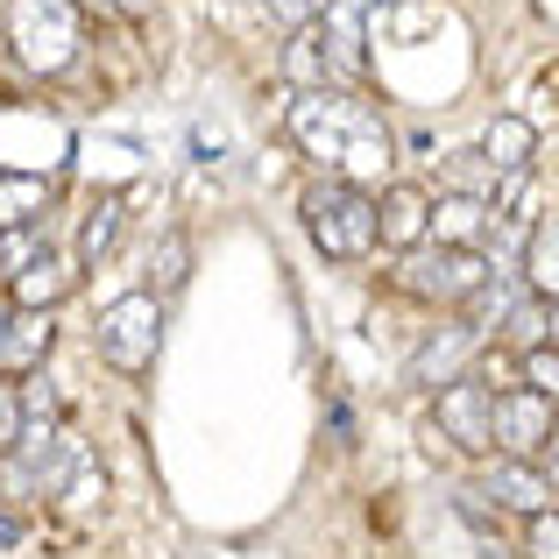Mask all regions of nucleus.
I'll return each instance as SVG.
<instances>
[{
  "label": "nucleus",
  "mask_w": 559,
  "mask_h": 559,
  "mask_svg": "<svg viewBox=\"0 0 559 559\" xmlns=\"http://www.w3.org/2000/svg\"><path fill=\"white\" fill-rule=\"evenodd\" d=\"M298 213H305L312 248H319V255H333V262H361V255H376V248H382L376 191H361V185H347V178H319L298 199Z\"/></svg>",
  "instance_id": "obj_1"
},
{
  "label": "nucleus",
  "mask_w": 559,
  "mask_h": 559,
  "mask_svg": "<svg viewBox=\"0 0 559 559\" xmlns=\"http://www.w3.org/2000/svg\"><path fill=\"white\" fill-rule=\"evenodd\" d=\"M93 347H99V361L121 369V376L156 369V347H164V298H150V290L114 298L107 312H99V326H93Z\"/></svg>",
  "instance_id": "obj_2"
},
{
  "label": "nucleus",
  "mask_w": 559,
  "mask_h": 559,
  "mask_svg": "<svg viewBox=\"0 0 559 559\" xmlns=\"http://www.w3.org/2000/svg\"><path fill=\"white\" fill-rule=\"evenodd\" d=\"M432 432L447 439L453 453H467V461H496V390L475 369L453 376L447 390L432 396ZM439 439H432V447H439Z\"/></svg>",
  "instance_id": "obj_3"
},
{
  "label": "nucleus",
  "mask_w": 559,
  "mask_h": 559,
  "mask_svg": "<svg viewBox=\"0 0 559 559\" xmlns=\"http://www.w3.org/2000/svg\"><path fill=\"white\" fill-rule=\"evenodd\" d=\"M8 36H14V50H22V64L64 71L71 57H79V8H71V0H14Z\"/></svg>",
  "instance_id": "obj_4"
},
{
  "label": "nucleus",
  "mask_w": 559,
  "mask_h": 559,
  "mask_svg": "<svg viewBox=\"0 0 559 559\" xmlns=\"http://www.w3.org/2000/svg\"><path fill=\"white\" fill-rule=\"evenodd\" d=\"M489 270L496 262L481 255V248H418V255L396 270V284L418 290V298H439V305H467Z\"/></svg>",
  "instance_id": "obj_5"
},
{
  "label": "nucleus",
  "mask_w": 559,
  "mask_h": 559,
  "mask_svg": "<svg viewBox=\"0 0 559 559\" xmlns=\"http://www.w3.org/2000/svg\"><path fill=\"white\" fill-rule=\"evenodd\" d=\"M552 418H559L552 396L503 390L496 396V453H503V461H538V447L552 439Z\"/></svg>",
  "instance_id": "obj_6"
},
{
  "label": "nucleus",
  "mask_w": 559,
  "mask_h": 559,
  "mask_svg": "<svg viewBox=\"0 0 559 559\" xmlns=\"http://www.w3.org/2000/svg\"><path fill=\"white\" fill-rule=\"evenodd\" d=\"M481 489H489V503L503 510V518H546V510H559V496H552V481L538 475V461H503L496 453L489 467H481Z\"/></svg>",
  "instance_id": "obj_7"
},
{
  "label": "nucleus",
  "mask_w": 559,
  "mask_h": 559,
  "mask_svg": "<svg viewBox=\"0 0 559 559\" xmlns=\"http://www.w3.org/2000/svg\"><path fill=\"white\" fill-rule=\"evenodd\" d=\"M481 333L467 326V319H453V326H439L432 341L418 347V355L404 361V382H418V390H447L453 376H467V361H475Z\"/></svg>",
  "instance_id": "obj_8"
},
{
  "label": "nucleus",
  "mask_w": 559,
  "mask_h": 559,
  "mask_svg": "<svg viewBox=\"0 0 559 559\" xmlns=\"http://www.w3.org/2000/svg\"><path fill=\"white\" fill-rule=\"evenodd\" d=\"M290 142H298L312 164H326V178H341V156H347V135L341 121L326 114V93H290V114H284Z\"/></svg>",
  "instance_id": "obj_9"
},
{
  "label": "nucleus",
  "mask_w": 559,
  "mask_h": 559,
  "mask_svg": "<svg viewBox=\"0 0 559 559\" xmlns=\"http://www.w3.org/2000/svg\"><path fill=\"white\" fill-rule=\"evenodd\" d=\"M376 213H382V248H396V255H418V248L432 241V191L390 185L376 199Z\"/></svg>",
  "instance_id": "obj_10"
},
{
  "label": "nucleus",
  "mask_w": 559,
  "mask_h": 559,
  "mask_svg": "<svg viewBox=\"0 0 559 559\" xmlns=\"http://www.w3.org/2000/svg\"><path fill=\"white\" fill-rule=\"evenodd\" d=\"M57 347V319L50 312H8V326H0V376H43V361H50Z\"/></svg>",
  "instance_id": "obj_11"
},
{
  "label": "nucleus",
  "mask_w": 559,
  "mask_h": 559,
  "mask_svg": "<svg viewBox=\"0 0 559 559\" xmlns=\"http://www.w3.org/2000/svg\"><path fill=\"white\" fill-rule=\"evenodd\" d=\"M524 298H532V284H524V270H503V262H496V270L481 276V290H475V298L461 305V319H467V326L481 333V341H489V333H503V319L518 312Z\"/></svg>",
  "instance_id": "obj_12"
},
{
  "label": "nucleus",
  "mask_w": 559,
  "mask_h": 559,
  "mask_svg": "<svg viewBox=\"0 0 559 559\" xmlns=\"http://www.w3.org/2000/svg\"><path fill=\"white\" fill-rule=\"evenodd\" d=\"M489 234H496V213H489V199H475V191L432 205V241L439 248H481Z\"/></svg>",
  "instance_id": "obj_13"
},
{
  "label": "nucleus",
  "mask_w": 559,
  "mask_h": 559,
  "mask_svg": "<svg viewBox=\"0 0 559 559\" xmlns=\"http://www.w3.org/2000/svg\"><path fill=\"white\" fill-rule=\"evenodd\" d=\"M284 79L298 85V93H326V85H341V71H333V50H326V28H298V36L284 43Z\"/></svg>",
  "instance_id": "obj_14"
},
{
  "label": "nucleus",
  "mask_w": 559,
  "mask_h": 559,
  "mask_svg": "<svg viewBox=\"0 0 559 559\" xmlns=\"http://www.w3.org/2000/svg\"><path fill=\"white\" fill-rule=\"evenodd\" d=\"M121 219H128V191H99L79 219V270H99L121 241Z\"/></svg>",
  "instance_id": "obj_15"
},
{
  "label": "nucleus",
  "mask_w": 559,
  "mask_h": 559,
  "mask_svg": "<svg viewBox=\"0 0 559 559\" xmlns=\"http://www.w3.org/2000/svg\"><path fill=\"white\" fill-rule=\"evenodd\" d=\"M532 150H538V128L524 121V114H496L489 135H481V164H489L496 178H510V170H532Z\"/></svg>",
  "instance_id": "obj_16"
},
{
  "label": "nucleus",
  "mask_w": 559,
  "mask_h": 559,
  "mask_svg": "<svg viewBox=\"0 0 559 559\" xmlns=\"http://www.w3.org/2000/svg\"><path fill=\"white\" fill-rule=\"evenodd\" d=\"M64 290H71V262L50 248V255H36V262H28V270L8 284V298H14V312H50Z\"/></svg>",
  "instance_id": "obj_17"
},
{
  "label": "nucleus",
  "mask_w": 559,
  "mask_h": 559,
  "mask_svg": "<svg viewBox=\"0 0 559 559\" xmlns=\"http://www.w3.org/2000/svg\"><path fill=\"white\" fill-rule=\"evenodd\" d=\"M524 284H532V298H559V213L546 227H532V241H524Z\"/></svg>",
  "instance_id": "obj_18"
},
{
  "label": "nucleus",
  "mask_w": 559,
  "mask_h": 559,
  "mask_svg": "<svg viewBox=\"0 0 559 559\" xmlns=\"http://www.w3.org/2000/svg\"><path fill=\"white\" fill-rule=\"evenodd\" d=\"M185 276H191V241L178 227L164 234V241L150 248V270H142V290H150V298H170V290H185Z\"/></svg>",
  "instance_id": "obj_19"
},
{
  "label": "nucleus",
  "mask_w": 559,
  "mask_h": 559,
  "mask_svg": "<svg viewBox=\"0 0 559 559\" xmlns=\"http://www.w3.org/2000/svg\"><path fill=\"white\" fill-rule=\"evenodd\" d=\"M453 510H461V524L481 538V552L503 559V510L489 503V489H481V481H461V489H453Z\"/></svg>",
  "instance_id": "obj_20"
},
{
  "label": "nucleus",
  "mask_w": 559,
  "mask_h": 559,
  "mask_svg": "<svg viewBox=\"0 0 559 559\" xmlns=\"http://www.w3.org/2000/svg\"><path fill=\"white\" fill-rule=\"evenodd\" d=\"M390 170V135H376V128H355L347 135V156H341V178L369 191V178H382Z\"/></svg>",
  "instance_id": "obj_21"
},
{
  "label": "nucleus",
  "mask_w": 559,
  "mask_h": 559,
  "mask_svg": "<svg viewBox=\"0 0 559 559\" xmlns=\"http://www.w3.org/2000/svg\"><path fill=\"white\" fill-rule=\"evenodd\" d=\"M43 199H50V191H43L36 178H8V170H0V234L43 219Z\"/></svg>",
  "instance_id": "obj_22"
},
{
  "label": "nucleus",
  "mask_w": 559,
  "mask_h": 559,
  "mask_svg": "<svg viewBox=\"0 0 559 559\" xmlns=\"http://www.w3.org/2000/svg\"><path fill=\"white\" fill-rule=\"evenodd\" d=\"M36 255H50V234H43V219H28V227H8V234H0V276H8V284H14V276H22Z\"/></svg>",
  "instance_id": "obj_23"
},
{
  "label": "nucleus",
  "mask_w": 559,
  "mask_h": 559,
  "mask_svg": "<svg viewBox=\"0 0 559 559\" xmlns=\"http://www.w3.org/2000/svg\"><path fill=\"white\" fill-rule=\"evenodd\" d=\"M518 376H524V390H538V396H552V404H559V347L552 341L524 347V355H518Z\"/></svg>",
  "instance_id": "obj_24"
},
{
  "label": "nucleus",
  "mask_w": 559,
  "mask_h": 559,
  "mask_svg": "<svg viewBox=\"0 0 559 559\" xmlns=\"http://www.w3.org/2000/svg\"><path fill=\"white\" fill-rule=\"evenodd\" d=\"M503 333L518 341V355H524V347H538V341H546V305H538V298H524L518 312L503 319Z\"/></svg>",
  "instance_id": "obj_25"
},
{
  "label": "nucleus",
  "mask_w": 559,
  "mask_h": 559,
  "mask_svg": "<svg viewBox=\"0 0 559 559\" xmlns=\"http://www.w3.org/2000/svg\"><path fill=\"white\" fill-rule=\"evenodd\" d=\"M22 418H57V382L50 376H22Z\"/></svg>",
  "instance_id": "obj_26"
},
{
  "label": "nucleus",
  "mask_w": 559,
  "mask_h": 559,
  "mask_svg": "<svg viewBox=\"0 0 559 559\" xmlns=\"http://www.w3.org/2000/svg\"><path fill=\"white\" fill-rule=\"evenodd\" d=\"M262 8H270V22H276V28H290V36L319 22V0H262Z\"/></svg>",
  "instance_id": "obj_27"
},
{
  "label": "nucleus",
  "mask_w": 559,
  "mask_h": 559,
  "mask_svg": "<svg viewBox=\"0 0 559 559\" xmlns=\"http://www.w3.org/2000/svg\"><path fill=\"white\" fill-rule=\"evenodd\" d=\"M524 559H559V510L532 518V538H524Z\"/></svg>",
  "instance_id": "obj_28"
},
{
  "label": "nucleus",
  "mask_w": 559,
  "mask_h": 559,
  "mask_svg": "<svg viewBox=\"0 0 559 559\" xmlns=\"http://www.w3.org/2000/svg\"><path fill=\"white\" fill-rule=\"evenodd\" d=\"M14 432H22V396L0 382V447H14Z\"/></svg>",
  "instance_id": "obj_29"
},
{
  "label": "nucleus",
  "mask_w": 559,
  "mask_h": 559,
  "mask_svg": "<svg viewBox=\"0 0 559 559\" xmlns=\"http://www.w3.org/2000/svg\"><path fill=\"white\" fill-rule=\"evenodd\" d=\"M538 475L552 481V496H559V418H552V439L538 447Z\"/></svg>",
  "instance_id": "obj_30"
},
{
  "label": "nucleus",
  "mask_w": 559,
  "mask_h": 559,
  "mask_svg": "<svg viewBox=\"0 0 559 559\" xmlns=\"http://www.w3.org/2000/svg\"><path fill=\"white\" fill-rule=\"evenodd\" d=\"M326 425H333V439H347V432H355V411L333 404V411H326Z\"/></svg>",
  "instance_id": "obj_31"
},
{
  "label": "nucleus",
  "mask_w": 559,
  "mask_h": 559,
  "mask_svg": "<svg viewBox=\"0 0 559 559\" xmlns=\"http://www.w3.org/2000/svg\"><path fill=\"white\" fill-rule=\"evenodd\" d=\"M0 546H22V518H0Z\"/></svg>",
  "instance_id": "obj_32"
},
{
  "label": "nucleus",
  "mask_w": 559,
  "mask_h": 559,
  "mask_svg": "<svg viewBox=\"0 0 559 559\" xmlns=\"http://www.w3.org/2000/svg\"><path fill=\"white\" fill-rule=\"evenodd\" d=\"M71 8H79V14H107L114 0H71Z\"/></svg>",
  "instance_id": "obj_33"
},
{
  "label": "nucleus",
  "mask_w": 559,
  "mask_h": 559,
  "mask_svg": "<svg viewBox=\"0 0 559 559\" xmlns=\"http://www.w3.org/2000/svg\"><path fill=\"white\" fill-rule=\"evenodd\" d=\"M546 319H552V326H546V341H552V347H559V298H552V305H546Z\"/></svg>",
  "instance_id": "obj_34"
},
{
  "label": "nucleus",
  "mask_w": 559,
  "mask_h": 559,
  "mask_svg": "<svg viewBox=\"0 0 559 559\" xmlns=\"http://www.w3.org/2000/svg\"><path fill=\"white\" fill-rule=\"evenodd\" d=\"M114 8H121V14H142V8H150V0H114Z\"/></svg>",
  "instance_id": "obj_35"
}]
</instances>
